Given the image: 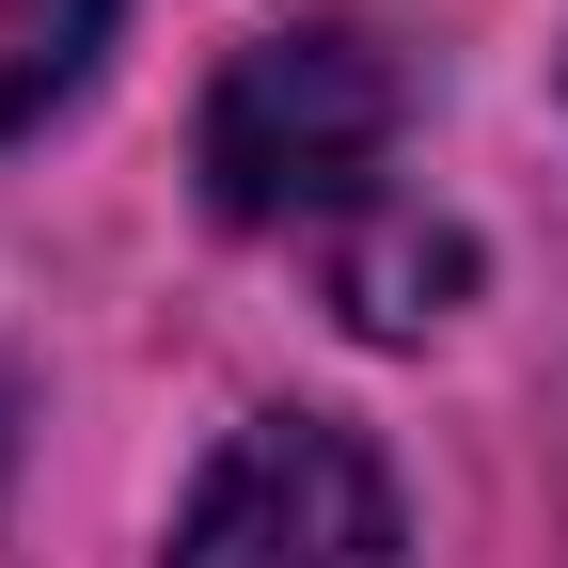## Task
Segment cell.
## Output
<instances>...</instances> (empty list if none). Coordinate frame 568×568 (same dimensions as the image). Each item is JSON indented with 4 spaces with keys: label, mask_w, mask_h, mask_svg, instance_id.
Segmentation results:
<instances>
[{
    "label": "cell",
    "mask_w": 568,
    "mask_h": 568,
    "mask_svg": "<svg viewBox=\"0 0 568 568\" xmlns=\"http://www.w3.org/2000/svg\"><path fill=\"white\" fill-rule=\"evenodd\" d=\"M458 284H474V237H443V222H379L364 253H347V316H364V332H426Z\"/></svg>",
    "instance_id": "3"
},
{
    "label": "cell",
    "mask_w": 568,
    "mask_h": 568,
    "mask_svg": "<svg viewBox=\"0 0 568 568\" xmlns=\"http://www.w3.org/2000/svg\"><path fill=\"white\" fill-rule=\"evenodd\" d=\"M111 32V0H0V126H32L80 95V63Z\"/></svg>",
    "instance_id": "4"
},
{
    "label": "cell",
    "mask_w": 568,
    "mask_h": 568,
    "mask_svg": "<svg viewBox=\"0 0 568 568\" xmlns=\"http://www.w3.org/2000/svg\"><path fill=\"white\" fill-rule=\"evenodd\" d=\"M174 568H410V521H395V474L316 410H268L205 458L190 521H174Z\"/></svg>",
    "instance_id": "2"
},
{
    "label": "cell",
    "mask_w": 568,
    "mask_h": 568,
    "mask_svg": "<svg viewBox=\"0 0 568 568\" xmlns=\"http://www.w3.org/2000/svg\"><path fill=\"white\" fill-rule=\"evenodd\" d=\"M395 63L364 17H301L222 63V95H205V205L222 222H332V205H364V174L395 159Z\"/></svg>",
    "instance_id": "1"
}]
</instances>
